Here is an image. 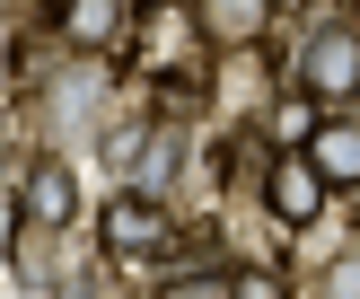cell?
<instances>
[{
  "instance_id": "cell-1",
  "label": "cell",
  "mask_w": 360,
  "mask_h": 299,
  "mask_svg": "<svg viewBox=\"0 0 360 299\" xmlns=\"http://www.w3.org/2000/svg\"><path fill=\"white\" fill-rule=\"evenodd\" d=\"M167 246H176V220H167V203H158V193L132 185V193H115V203H105V255H115L132 281H158Z\"/></svg>"
},
{
  "instance_id": "cell-2",
  "label": "cell",
  "mask_w": 360,
  "mask_h": 299,
  "mask_svg": "<svg viewBox=\"0 0 360 299\" xmlns=\"http://www.w3.org/2000/svg\"><path fill=\"white\" fill-rule=\"evenodd\" d=\"M299 88L316 106H352L360 97V27L352 18H326V27L299 35Z\"/></svg>"
},
{
  "instance_id": "cell-3",
  "label": "cell",
  "mask_w": 360,
  "mask_h": 299,
  "mask_svg": "<svg viewBox=\"0 0 360 299\" xmlns=\"http://www.w3.org/2000/svg\"><path fill=\"white\" fill-rule=\"evenodd\" d=\"M326 167H316L308 150H281L273 167H264V203H273V220H316L326 211Z\"/></svg>"
},
{
  "instance_id": "cell-4",
  "label": "cell",
  "mask_w": 360,
  "mask_h": 299,
  "mask_svg": "<svg viewBox=\"0 0 360 299\" xmlns=\"http://www.w3.org/2000/svg\"><path fill=\"white\" fill-rule=\"evenodd\" d=\"M202 27V18H193V0L185 9H176V0H141V35H132V62L141 70H176L185 62V35Z\"/></svg>"
},
{
  "instance_id": "cell-5",
  "label": "cell",
  "mask_w": 360,
  "mask_h": 299,
  "mask_svg": "<svg viewBox=\"0 0 360 299\" xmlns=\"http://www.w3.org/2000/svg\"><path fill=\"white\" fill-rule=\"evenodd\" d=\"M18 193H27V211H35L44 229L79 220V176H70V158H35V176H27Z\"/></svg>"
},
{
  "instance_id": "cell-6",
  "label": "cell",
  "mask_w": 360,
  "mask_h": 299,
  "mask_svg": "<svg viewBox=\"0 0 360 299\" xmlns=\"http://www.w3.org/2000/svg\"><path fill=\"white\" fill-rule=\"evenodd\" d=\"M193 18H202V35H211V44H229V53H238V44H255V35H264L273 0H193Z\"/></svg>"
},
{
  "instance_id": "cell-7",
  "label": "cell",
  "mask_w": 360,
  "mask_h": 299,
  "mask_svg": "<svg viewBox=\"0 0 360 299\" xmlns=\"http://www.w3.org/2000/svg\"><path fill=\"white\" fill-rule=\"evenodd\" d=\"M308 158L326 167V185H360V123H326L308 141Z\"/></svg>"
},
{
  "instance_id": "cell-8",
  "label": "cell",
  "mask_w": 360,
  "mask_h": 299,
  "mask_svg": "<svg viewBox=\"0 0 360 299\" xmlns=\"http://www.w3.org/2000/svg\"><path fill=\"white\" fill-rule=\"evenodd\" d=\"M316 299H360V246H352V255H334L326 273H316Z\"/></svg>"
},
{
  "instance_id": "cell-9",
  "label": "cell",
  "mask_w": 360,
  "mask_h": 299,
  "mask_svg": "<svg viewBox=\"0 0 360 299\" xmlns=\"http://www.w3.org/2000/svg\"><path fill=\"white\" fill-rule=\"evenodd\" d=\"M352 9H360V0H352Z\"/></svg>"
}]
</instances>
